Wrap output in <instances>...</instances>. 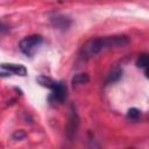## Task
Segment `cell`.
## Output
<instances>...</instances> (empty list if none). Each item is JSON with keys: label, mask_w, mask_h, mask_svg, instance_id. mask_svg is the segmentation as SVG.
<instances>
[{"label": "cell", "mask_w": 149, "mask_h": 149, "mask_svg": "<svg viewBox=\"0 0 149 149\" xmlns=\"http://www.w3.org/2000/svg\"><path fill=\"white\" fill-rule=\"evenodd\" d=\"M130 42L127 35H113V36H98L87 40L81 49L80 56L84 59H88L100 54L101 51L111 48H123Z\"/></svg>", "instance_id": "1"}, {"label": "cell", "mask_w": 149, "mask_h": 149, "mask_svg": "<svg viewBox=\"0 0 149 149\" xmlns=\"http://www.w3.org/2000/svg\"><path fill=\"white\" fill-rule=\"evenodd\" d=\"M42 43H43V37L41 35H29V36L23 37L20 41L19 48L22 54L30 57L35 54V51Z\"/></svg>", "instance_id": "2"}, {"label": "cell", "mask_w": 149, "mask_h": 149, "mask_svg": "<svg viewBox=\"0 0 149 149\" xmlns=\"http://www.w3.org/2000/svg\"><path fill=\"white\" fill-rule=\"evenodd\" d=\"M79 127V116L74 109L73 106L70 107V113H69V118H68V123H66V136L70 141H72L76 136V133L78 130Z\"/></svg>", "instance_id": "3"}, {"label": "cell", "mask_w": 149, "mask_h": 149, "mask_svg": "<svg viewBox=\"0 0 149 149\" xmlns=\"http://www.w3.org/2000/svg\"><path fill=\"white\" fill-rule=\"evenodd\" d=\"M66 85L63 81H56V85L51 90V99L57 102H63L66 98Z\"/></svg>", "instance_id": "4"}, {"label": "cell", "mask_w": 149, "mask_h": 149, "mask_svg": "<svg viewBox=\"0 0 149 149\" xmlns=\"http://www.w3.org/2000/svg\"><path fill=\"white\" fill-rule=\"evenodd\" d=\"M50 23L57 29L66 30L71 26V20L68 16H64V15H61V14H56V15L50 17Z\"/></svg>", "instance_id": "5"}, {"label": "cell", "mask_w": 149, "mask_h": 149, "mask_svg": "<svg viewBox=\"0 0 149 149\" xmlns=\"http://www.w3.org/2000/svg\"><path fill=\"white\" fill-rule=\"evenodd\" d=\"M1 68L6 69L10 74H17V76H26L27 69L22 64H13V63H2Z\"/></svg>", "instance_id": "6"}, {"label": "cell", "mask_w": 149, "mask_h": 149, "mask_svg": "<svg viewBox=\"0 0 149 149\" xmlns=\"http://www.w3.org/2000/svg\"><path fill=\"white\" fill-rule=\"evenodd\" d=\"M122 68L120 66H114L111 69V71L108 72L107 74V78H106V83L107 84H111V83H116L121 79L122 77Z\"/></svg>", "instance_id": "7"}, {"label": "cell", "mask_w": 149, "mask_h": 149, "mask_svg": "<svg viewBox=\"0 0 149 149\" xmlns=\"http://www.w3.org/2000/svg\"><path fill=\"white\" fill-rule=\"evenodd\" d=\"M36 80L40 85H42L43 87L50 88V90H52L54 86L56 85V80H54V79H51L50 77H47V76H38L36 78Z\"/></svg>", "instance_id": "8"}, {"label": "cell", "mask_w": 149, "mask_h": 149, "mask_svg": "<svg viewBox=\"0 0 149 149\" xmlns=\"http://www.w3.org/2000/svg\"><path fill=\"white\" fill-rule=\"evenodd\" d=\"M90 80V77L87 73H77L72 77L71 83L73 85H81V84H86Z\"/></svg>", "instance_id": "9"}, {"label": "cell", "mask_w": 149, "mask_h": 149, "mask_svg": "<svg viewBox=\"0 0 149 149\" xmlns=\"http://www.w3.org/2000/svg\"><path fill=\"white\" fill-rule=\"evenodd\" d=\"M136 66L140 69H146L149 66V55L148 54H141L136 59Z\"/></svg>", "instance_id": "10"}, {"label": "cell", "mask_w": 149, "mask_h": 149, "mask_svg": "<svg viewBox=\"0 0 149 149\" xmlns=\"http://www.w3.org/2000/svg\"><path fill=\"white\" fill-rule=\"evenodd\" d=\"M141 115V111L133 107V108H129L128 112H127V118L130 119V120H136L139 116Z\"/></svg>", "instance_id": "11"}, {"label": "cell", "mask_w": 149, "mask_h": 149, "mask_svg": "<svg viewBox=\"0 0 149 149\" xmlns=\"http://www.w3.org/2000/svg\"><path fill=\"white\" fill-rule=\"evenodd\" d=\"M12 137H13V140H16V141H17V140H22V139L26 137V133H24V130L19 129V130H15V132L13 133Z\"/></svg>", "instance_id": "12"}, {"label": "cell", "mask_w": 149, "mask_h": 149, "mask_svg": "<svg viewBox=\"0 0 149 149\" xmlns=\"http://www.w3.org/2000/svg\"><path fill=\"white\" fill-rule=\"evenodd\" d=\"M144 73H146V77L149 78V66H147V68L144 69Z\"/></svg>", "instance_id": "13"}]
</instances>
